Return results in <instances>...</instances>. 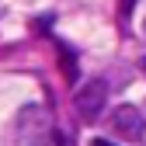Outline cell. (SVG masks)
Wrapping results in <instances>:
<instances>
[{"label": "cell", "instance_id": "obj_1", "mask_svg": "<svg viewBox=\"0 0 146 146\" xmlns=\"http://www.w3.org/2000/svg\"><path fill=\"white\" fill-rule=\"evenodd\" d=\"M14 139H17V146H49L52 143V125H49L45 108L25 104L14 118Z\"/></svg>", "mask_w": 146, "mask_h": 146}, {"label": "cell", "instance_id": "obj_2", "mask_svg": "<svg viewBox=\"0 0 146 146\" xmlns=\"http://www.w3.org/2000/svg\"><path fill=\"white\" fill-rule=\"evenodd\" d=\"M104 104H108V84L104 80H87L77 90V98H73V108H77V115L84 122H98Z\"/></svg>", "mask_w": 146, "mask_h": 146}, {"label": "cell", "instance_id": "obj_3", "mask_svg": "<svg viewBox=\"0 0 146 146\" xmlns=\"http://www.w3.org/2000/svg\"><path fill=\"white\" fill-rule=\"evenodd\" d=\"M108 122H111V132L122 136L125 143H139L146 136V118L139 115V108H132V104H118Z\"/></svg>", "mask_w": 146, "mask_h": 146}, {"label": "cell", "instance_id": "obj_4", "mask_svg": "<svg viewBox=\"0 0 146 146\" xmlns=\"http://www.w3.org/2000/svg\"><path fill=\"white\" fill-rule=\"evenodd\" d=\"M118 7H122V17H132V7H136V0H118Z\"/></svg>", "mask_w": 146, "mask_h": 146}, {"label": "cell", "instance_id": "obj_5", "mask_svg": "<svg viewBox=\"0 0 146 146\" xmlns=\"http://www.w3.org/2000/svg\"><path fill=\"white\" fill-rule=\"evenodd\" d=\"M90 146H115L111 139H90Z\"/></svg>", "mask_w": 146, "mask_h": 146}, {"label": "cell", "instance_id": "obj_6", "mask_svg": "<svg viewBox=\"0 0 146 146\" xmlns=\"http://www.w3.org/2000/svg\"><path fill=\"white\" fill-rule=\"evenodd\" d=\"M143 35H146V21H143Z\"/></svg>", "mask_w": 146, "mask_h": 146}]
</instances>
